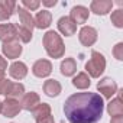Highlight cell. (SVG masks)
<instances>
[{"label": "cell", "instance_id": "1", "mask_svg": "<svg viewBox=\"0 0 123 123\" xmlns=\"http://www.w3.org/2000/svg\"><path fill=\"white\" fill-rule=\"evenodd\" d=\"M104 103L97 93H75L65 100L64 113L70 123H96L101 119Z\"/></svg>", "mask_w": 123, "mask_h": 123}, {"label": "cell", "instance_id": "2", "mask_svg": "<svg viewBox=\"0 0 123 123\" xmlns=\"http://www.w3.org/2000/svg\"><path fill=\"white\" fill-rule=\"evenodd\" d=\"M43 46L46 54L51 58H61L65 52V45L62 42V38H61L55 31H48L43 35Z\"/></svg>", "mask_w": 123, "mask_h": 123}, {"label": "cell", "instance_id": "3", "mask_svg": "<svg viewBox=\"0 0 123 123\" xmlns=\"http://www.w3.org/2000/svg\"><path fill=\"white\" fill-rule=\"evenodd\" d=\"M86 70L90 74V77L98 78L106 70V58L103 56V54L93 51L90 61H87V64H86Z\"/></svg>", "mask_w": 123, "mask_h": 123}, {"label": "cell", "instance_id": "4", "mask_svg": "<svg viewBox=\"0 0 123 123\" xmlns=\"http://www.w3.org/2000/svg\"><path fill=\"white\" fill-rule=\"evenodd\" d=\"M97 90L103 94V97L106 98H111L116 93H117V84L114 80H111L110 77H104L98 81L97 84Z\"/></svg>", "mask_w": 123, "mask_h": 123}, {"label": "cell", "instance_id": "5", "mask_svg": "<svg viewBox=\"0 0 123 123\" xmlns=\"http://www.w3.org/2000/svg\"><path fill=\"white\" fill-rule=\"evenodd\" d=\"M32 73L38 78H45L52 73V64L48 59H38L32 67Z\"/></svg>", "mask_w": 123, "mask_h": 123}, {"label": "cell", "instance_id": "6", "mask_svg": "<svg viewBox=\"0 0 123 123\" xmlns=\"http://www.w3.org/2000/svg\"><path fill=\"white\" fill-rule=\"evenodd\" d=\"M78 39L84 46H91L97 41V31L93 26H83L78 33Z\"/></svg>", "mask_w": 123, "mask_h": 123}, {"label": "cell", "instance_id": "7", "mask_svg": "<svg viewBox=\"0 0 123 123\" xmlns=\"http://www.w3.org/2000/svg\"><path fill=\"white\" fill-rule=\"evenodd\" d=\"M16 39H18V26H15L13 23L0 25V41L3 43L13 42Z\"/></svg>", "mask_w": 123, "mask_h": 123}, {"label": "cell", "instance_id": "8", "mask_svg": "<svg viewBox=\"0 0 123 123\" xmlns=\"http://www.w3.org/2000/svg\"><path fill=\"white\" fill-rule=\"evenodd\" d=\"M20 110H22V107H20V103L18 100L6 98L2 103V114L5 117H15V116L19 114Z\"/></svg>", "mask_w": 123, "mask_h": 123}, {"label": "cell", "instance_id": "9", "mask_svg": "<svg viewBox=\"0 0 123 123\" xmlns=\"http://www.w3.org/2000/svg\"><path fill=\"white\" fill-rule=\"evenodd\" d=\"M113 7V2L111 0H93L91 5H90V9L93 13L98 15V16H104L107 15Z\"/></svg>", "mask_w": 123, "mask_h": 123}, {"label": "cell", "instance_id": "10", "mask_svg": "<svg viewBox=\"0 0 123 123\" xmlns=\"http://www.w3.org/2000/svg\"><path fill=\"white\" fill-rule=\"evenodd\" d=\"M88 9L87 7H84V6H74L73 9H71V12H70V19L75 23V25H83V23H86L87 22V19H88Z\"/></svg>", "mask_w": 123, "mask_h": 123}, {"label": "cell", "instance_id": "11", "mask_svg": "<svg viewBox=\"0 0 123 123\" xmlns=\"http://www.w3.org/2000/svg\"><path fill=\"white\" fill-rule=\"evenodd\" d=\"M2 51L5 54V56H7L9 59H16L20 56L22 54V45L18 42V41H13V42H6L2 45Z\"/></svg>", "mask_w": 123, "mask_h": 123}, {"label": "cell", "instance_id": "12", "mask_svg": "<svg viewBox=\"0 0 123 123\" xmlns=\"http://www.w3.org/2000/svg\"><path fill=\"white\" fill-rule=\"evenodd\" d=\"M39 103H41V97H39V94L35 93V91H31V93L23 94V97H22V100H20V107H22L23 110L32 111Z\"/></svg>", "mask_w": 123, "mask_h": 123}, {"label": "cell", "instance_id": "13", "mask_svg": "<svg viewBox=\"0 0 123 123\" xmlns=\"http://www.w3.org/2000/svg\"><path fill=\"white\" fill-rule=\"evenodd\" d=\"M56 25H58L59 32L62 33V35H65V36H73V35L77 32V25H75L68 16L59 18V20H58Z\"/></svg>", "mask_w": 123, "mask_h": 123}, {"label": "cell", "instance_id": "14", "mask_svg": "<svg viewBox=\"0 0 123 123\" xmlns=\"http://www.w3.org/2000/svg\"><path fill=\"white\" fill-rule=\"evenodd\" d=\"M9 74L15 80H23L28 75V67L22 61H15V62L9 67Z\"/></svg>", "mask_w": 123, "mask_h": 123}, {"label": "cell", "instance_id": "15", "mask_svg": "<svg viewBox=\"0 0 123 123\" xmlns=\"http://www.w3.org/2000/svg\"><path fill=\"white\" fill-rule=\"evenodd\" d=\"M33 22H35V28H38V29H46L51 25V22H52V15H51L49 10H41L33 18Z\"/></svg>", "mask_w": 123, "mask_h": 123}, {"label": "cell", "instance_id": "16", "mask_svg": "<svg viewBox=\"0 0 123 123\" xmlns=\"http://www.w3.org/2000/svg\"><path fill=\"white\" fill-rule=\"evenodd\" d=\"M16 3L13 0H2L0 2V20H7L12 18L15 9H16Z\"/></svg>", "mask_w": 123, "mask_h": 123}, {"label": "cell", "instance_id": "17", "mask_svg": "<svg viewBox=\"0 0 123 123\" xmlns=\"http://www.w3.org/2000/svg\"><path fill=\"white\" fill-rule=\"evenodd\" d=\"M61 90H62V87H61L59 81H56V80L49 78V80H46L43 83V93L48 97H56V96H59Z\"/></svg>", "mask_w": 123, "mask_h": 123}, {"label": "cell", "instance_id": "18", "mask_svg": "<svg viewBox=\"0 0 123 123\" xmlns=\"http://www.w3.org/2000/svg\"><path fill=\"white\" fill-rule=\"evenodd\" d=\"M18 7V13H19V19L23 28L32 31L35 28V22H33V16L31 15V12H28L26 9H23L22 6H16Z\"/></svg>", "mask_w": 123, "mask_h": 123}, {"label": "cell", "instance_id": "19", "mask_svg": "<svg viewBox=\"0 0 123 123\" xmlns=\"http://www.w3.org/2000/svg\"><path fill=\"white\" fill-rule=\"evenodd\" d=\"M61 74L65 77H71L77 73V62L74 58H65L62 62H61Z\"/></svg>", "mask_w": 123, "mask_h": 123}, {"label": "cell", "instance_id": "20", "mask_svg": "<svg viewBox=\"0 0 123 123\" xmlns=\"http://www.w3.org/2000/svg\"><path fill=\"white\" fill-rule=\"evenodd\" d=\"M25 94V86L20 83H12L9 87V91L6 94V98H13V100H19L22 98Z\"/></svg>", "mask_w": 123, "mask_h": 123}, {"label": "cell", "instance_id": "21", "mask_svg": "<svg viewBox=\"0 0 123 123\" xmlns=\"http://www.w3.org/2000/svg\"><path fill=\"white\" fill-rule=\"evenodd\" d=\"M107 111L111 117L114 116H122L123 114V104H122V98L116 97L113 100H110V103L107 104Z\"/></svg>", "mask_w": 123, "mask_h": 123}, {"label": "cell", "instance_id": "22", "mask_svg": "<svg viewBox=\"0 0 123 123\" xmlns=\"http://www.w3.org/2000/svg\"><path fill=\"white\" fill-rule=\"evenodd\" d=\"M90 84H91V81H90V77L87 75V73H78V74L73 78V86L77 87V88H80V90L88 88Z\"/></svg>", "mask_w": 123, "mask_h": 123}, {"label": "cell", "instance_id": "23", "mask_svg": "<svg viewBox=\"0 0 123 123\" xmlns=\"http://www.w3.org/2000/svg\"><path fill=\"white\" fill-rule=\"evenodd\" d=\"M32 114L35 117V120L38 119H42V117H46L51 114V106L48 103H39L33 110H32Z\"/></svg>", "mask_w": 123, "mask_h": 123}, {"label": "cell", "instance_id": "24", "mask_svg": "<svg viewBox=\"0 0 123 123\" xmlns=\"http://www.w3.org/2000/svg\"><path fill=\"white\" fill-rule=\"evenodd\" d=\"M111 23L116 28H123V10L117 9L111 13Z\"/></svg>", "mask_w": 123, "mask_h": 123}, {"label": "cell", "instance_id": "25", "mask_svg": "<svg viewBox=\"0 0 123 123\" xmlns=\"http://www.w3.org/2000/svg\"><path fill=\"white\" fill-rule=\"evenodd\" d=\"M18 38H19L22 42L28 43V42H31V39H32V31H29V29H26V28H23V26L18 28Z\"/></svg>", "mask_w": 123, "mask_h": 123}, {"label": "cell", "instance_id": "26", "mask_svg": "<svg viewBox=\"0 0 123 123\" xmlns=\"http://www.w3.org/2000/svg\"><path fill=\"white\" fill-rule=\"evenodd\" d=\"M22 5H23L22 7L29 12V10H36L41 6V2H39V0H23Z\"/></svg>", "mask_w": 123, "mask_h": 123}, {"label": "cell", "instance_id": "27", "mask_svg": "<svg viewBox=\"0 0 123 123\" xmlns=\"http://www.w3.org/2000/svg\"><path fill=\"white\" fill-rule=\"evenodd\" d=\"M10 84H12V81H10V80H7V78H2V80H0V94L6 96V94H7V91H9Z\"/></svg>", "mask_w": 123, "mask_h": 123}, {"label": "cell", "instance_id": "28", "mask_svg": "<svg viewBox=\"0 0 123 123\" xmlns=\"http://www.w3.org/2000/svg\"><path fill=\"white\" fill-rule=\"evenodd\" d=\"M113 55H114V58L119 59V61L123 59V43H122V42H119V43L114 46V49H113Z\"/></svg>", "mask_w": 123, "mask_h": 123}, {"label": "cell", "instance_id": "29", "mask_svg": "<svg viewBox=\"0 0 123 123\" xmlns=\"http://www.w3.org/2000/svg\"><path fill=\"white\" fill-rule=\"evenodd\" d=\"M36 123H55V120H54V116H46V117H42V119H38L36 120Z\"/></svg>", "mask_w": 123, "mask_h": 123}, {"label": "cell", "instance_id": "30", "mask_svg": "<svg viewBox=\"0 0 123 123\" xmlns=\"http://www.w3.org/2000/svg\"><path fill=\"white\" fill-rule=\"evenodd\" d=\"M0 70H2V71H6L7 70V61L2 55H0Z\"/></svg>", "mask_w": 123, "mask_h": 123}, {"label": "cell", "instance_id": "31", "mask_svg": "<svg viewBox=\"0 0 123 123\" xmlns=\"http://www.w3.org/2000/svg\"><path fill=\"white\" fill-rule=\"evenodd\" d=\"M110 123H123V116H114V117H111Z\"/></svg>", "mask_w": 123, "mask_h": 123}, {"label": "cell", "instance_id": "32", "mask_svg": "<svg viewBox=\"0 0 123 123\" xmlns=\"http://www.w3.org/2000/svg\"><path fill=\"white\" fill-rule=\"evenodd\" d=\"M42 5L43 6H55L56 5V0H43Z\"/></svg>", "mask_w": 123, "mask_h": 123}, {"label": "cell", "instance_id": "33", "mask_svg": "<svg viewBox=\"0 0 123 123\" xmlns=\"http://www.w3.org/2000/svg\"><path fill=\"white\" fill-rule=\"evenodd\" d=\"M5 73H6V71H2V70H0V80L5 78Z\"/></svg>", "mask_w": 123, "mask_h": 123}, {"label": "cell", "instance_id": "34", "mask_svg": "<svg viewBox=\"0 0 123 123\" xmlns=\"http://www.w3.org/2000/svg\"><path fill=\"white\" fill-rule=\"evenodd\" d=\"M0 113H2V101H0Z\"/></svg>", "mask_w": 123, "mask_h": 123}]
</instances>
